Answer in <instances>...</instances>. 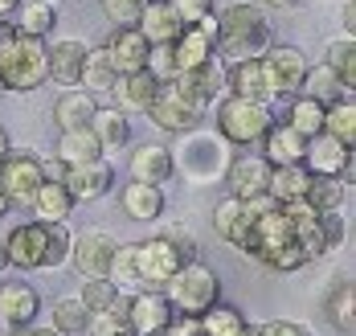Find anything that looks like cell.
Here are the masks:
<instances>
[{
	"mask_svg": "<svg viewBox=\"0 0 356 336\" xmlns=\"http://www.w3.org/2000/svg\"><path fill=\"white\" fill-rule=\"evenodd\" d=\"M213 17H217L213 49L225 66H229V62H246V58H262L266 45L275 41L270 13H266L262 4L234 0V4H225V8H217Z\"/></svg>",
	"mask_w": 356,
	"mask_h": 336,
	"instance_id": "obj_1",
	"label": "cell"
},
{
	"mask_svg": "<svg viewBox=\"0 0 356 336\" xmlns=\"http://www.w3.org/2000/svg\"><path fill=\"white\" fill-rule=\"evenodd\" d=\"M172 173H180L188 185H217L225 181V168L234 160V148L205 127H188L180 131L177 144H172Z\"/></svg>",
	"mask_w": 356,
	"mask_h": 336,
	"instance_id": "obj_2",
	"label": "cell"
},
{
	"mask_svg": "<svg viewBox=\"0 0 356 336\" xmlns=\"http://www.w3.org/2000/svg\"><path fill=\"white\" fill-rule=\"evenodd\" d=\"M217 107V136L229 148H250L266 136V127L275 123V103H258V99H238V95H221Z\"/></svg>",
	"mask_w": 356,
	"mask_h": 336,
	"instance_id": "obj_3",
	"label": "cell"
},
{
	"mask_svg": "<svg viewBox=\"0 0 356 336\" xmlns=\"http://www.w3.org/2000/svg\"><path fill=\"white\" fill-rule=\"evenodd\" d=\"M45 78H49V41L21 33L13 41V49L0 58V90L29 95Z\"/></svg>",
	"mask_w": 356,
	"mask_h": 336,
	"instance_id": "obj_4",
	"label": "cell"
},
{
	"mask_svg": "<svg viewBox=\"0 0 356 336\" xmlns=\"http://www.w3.org/2000/svg\"><path fill=\"white\" fill-rule=\"evenodd\" d=\"M164 296L168 303L184 312V316H201L205 307H213L217 299H221V283H217V271L213 266H205V262L188 259L177 266V275L164 283Z\"/></svg>",
	"mask_w": 356,
	"mask_h": 336,
	"instance_id": "obj_5",
	"label": "cell"
},
{
	"mask_svg": "<svg viewBox=\"0 0 356 336\" xmlns=\"http://www.w3.org/2000/svg\"><path fill=\"white\" fill-rule=\"evenodd\" d=\"M41 181L45 168L33 148H8L0 156V193L8 197V205H29Z\"/></svg>",
	"mask_w": 356,
	"mask_h": 336,
	"instance_id": "obj_6",
	"label": "cell"
},
{
	"mask_svg": "<svg viewBox=\"0 0 356 336\" xmlns=\"http://www.w3.org/2000/svg\"><path fill=\"white\" fill-rule=\"evenodd\" d=\"M115 246H119V238H115L111 230H99V225L78 230V234L70 238L74 271H78L82 279H107L111 259H115Z\"/></svg>",
	"mask_w": 356,
	"mask_h": 336,
	"instance_id": "obj_7",
	"label": "cell"
},
{
	"mask_svg": "<svg viewBox=\"0 0 356 336\" xmlns=\"http://www.w3.org/2000/svg\"><path fill=\"white\" fill-rule=\"evenodd\" d=\"M172 312H177V307L168 303V296H164V291H152V287L123 296V320H127L140 336H160L168 328Z\"/></svg>",
	"mask_w": 356,
	"mask_h": 336,
	"instance_id": "obj_8",
	"label": "cell"
},
{
	"mask_svg": "<svg viewBox=\"0 0 356 336\" xmlns=\"http://www.w3.org/2000/svg\"><path fill=\"white\" fill-rule=\"evenodd\" d=\"M303 168L312 177H348L353 173V144L336 140V136H307L303 144Z\"/></svg>",
	"mask_w": 356,
	"mask_h": 336,
	"instance_id": "obj_9",
	"label": "cell"
},
{
	"mask_svg": "<svg viewBox=\"0 0 356 336\" xmlns=\"http://www.w3.org/2000/svg\"><path fill=\"white\" fill-rule=\"evenodd\" d=\"M62 185L70 189L74 205L78 201H99V197H107L111 189H115V164H111L107 156L86 160V164H66Z\"/></svg>",
	"mask_w": 356,
	"mask_h": 336,
	"instance_id": "obj_10",
	"label": "cell"
},
{
	"mask_svg": "<svg viewBox=\"0 0 356 336\" xmlns=\"http://www.w3.org/2000/svg\"><path fill=\"white\" fill-rule=\"evenodd\" d=\"M136 259H140V275H143V287H152V291H164V283L177 275L180 250L164 238V234H156V238H147V242H136Z\"/></svg>",
	"mask_w": 356,
	"mask_h": 336,
	"instance_id": "obj_11",
	"label": "cell"
},
{
	"mask_svg": "<svg viewBox=\"0 0 356 336\" xmlns=\"http://www.w3.org/2000/svg\"><path fill=\"white\" fill-rule=\"evenodd\" d=\"M41 255H45V222H37V218L13 225L0 246V259L17 271H41Z\"/></svg>",
	"mask_w": 356,
	"mask_h": 336,
	"instance_id": "obj_12",
	"label": "cell"
},
{
	"mask_svg": "<svg viewBox=\"0 0 356 336\" xmlns=\"http://www.w3.org/2000/svg\"><path fill=\"white\" fill-rule=\"evenodd\" d=\"M262 66H266V78L275 86V95H299V82H303V70H307V58L299 45H266L262 54Z\"/></svg>",
	"mask_w": 356,
	"mask_h": 336,
	"instance_id": "obj_13",
	"label": "cell"
},
{
	"mask_svg": "<svg viewBox=\"0 0 356 336\" xmlns=\"http://www.w3.org/2000/svg\"><path fill=\"white\" fill-rule=\"evenodd\" d=\"M37 316H41L37 287H29V283H0V324L8 333H21V328L37 324Z\"/></svg>",
	"mask_w": 356,
	"mask_h": 336,
	"instance_id": "obj_14",
	"label": "cell"
},
{
	"mask_svg": "<svg viewBox=\"0 0 356 336\" xmlns=\"http://www.w3.org/2000/svg\"><path fill=\"white\" fill-rule=\"evenodd\" d=\"M225 95H238V99H258V103H275V86L266 78L262 58H246V62H229L225 66Z\"/></svg>",
	"mask_w": 356,
	"mask_h": 336,
	"instance_id": "obj_15",
	"label": "cell"
},
{
	"mask_svg": "<svg viewBox=\"0 0 356 336\" xmlns=\"http://www.w3.org/2000/svg\"><path fill=\"white\" fill-rule=\"evenodd\" d=\"M266 177H270V164L262 160V152H250V156H234L229 168H225V181H229V197L250 201L258 193H266Z\"/></svg>",
	"mask_w": 356,
	"mask_h": 336,
	"instance_id": "obj_16",
	"label": "cell"
},
{
	"mask_svg": "<svg viewBox=\"0 0 356 336\" xmlns=\"http://www.w3.org/2000/svg\"><path fill=\"white\" fill-rule=\"evenodd\" d=\"M136 29L147 38V45H172L177 33L184 29V21H180V13L168 0H147L140 21H136Z\"/></svg>",
	"mask_w": 356,
	"mask_h": 336,
	"instance_id": "obj_17",
	"label": "cell"
},
{
	"mask_svg": "<svg viewBox=\"0 0 356 336\" xmlns=\"http://www.w3.org/2000/svg\"><path fill=\"white\" fill-rule=\"evenodd\" d=\"M119 205H123V214H127L131 222H160L168 197H164V185L131 181V185H123V193H119Z\"/></svg>",
	"mask_w": 356,
	"mask_h": 336,
	"instance_id": "obj_18",
	"label": "cell"
},
{
	"mask_svg": "<svg viewBox=\"0 0 356 336\" xmlns=\"http://www.w3.org/2000/svg\"><path fill=\"white\" fill-rule=\"evenodd\" d=\"M86 49H90V41H82V38L49 41V78H54L58 86H78Z\"/></svg>",
	"mask_w": 356,
	"mask_h": 336,
	"instance_id": "obj_19",
	"label": "cell"
},
{
	"mask_svg": "<svg viewBox=\"0 0 356 336\" xmlns=\"http://www.w3.org/2000/svg\"><path fill=\"white\" fill-rule=\"evenodd\" d=\"M86 127L95 131V140H99V148H103L107 160L131 144V119L119 111V107H95V115H90Z\"/></svg>",
	"mask_w": 356,
	"mask_h": 336,
	"instance_id": "obj_20",
	"label": "cell"
},
{
	"mask_svg": "<svg viewBox=\"0 0 356 336\" xmlns=\"http://www.w3.org/2000/svg\"><path fill=\"white\" fill-rule=\"evenodd\" d=\"M156 90H160V82L147 74V70L119 74L115 78V86H111V95H115V103H119V111L123 115H143L147 111V103L156 99Z\"/></svg>",
	"mask_w": 356,
	"mask_h": 336,
	"instance_id": "obj_21",
	"label": "cell"
},
{
	"mask_svg": "<svg viewBox=\"0 0 356 336\" xmlns=\"http://www.w3.org/2000/svg\"><path fill=\"white\" fill-rule=\"evenodd\" d=\"M147 38H143L136 25H119L107 41V54L111 62H115V70L119 74H131V70H143V62H147Z\"/></svg>",
	"mask_w": 356,
	"mask_h": 336,
	"instance_id": "obj_22",
	"label": "cell"
},
{
	"mask_svg": "<svg viewBox=\"0 0 356 336\" xmlns=\"http://www.w3.org/2000/svg\"><path fill=\"white\" fill-rule=\"evenodd\" d=\"M258 144H262V160H266V164H303V144H307V140H303L286 119L283 123L275 119Z\"/></svg>",
	"mask_w": 356,
	"mask_h": 336,
	"instance_id": "obj_23",
	"label": "cell"
},
{
	"mask_svg": "<svg viewBox=\"0 0 356 336\" xmlns=\"http://www.w3.org/2000/svg\"><path fill=\"white\" fill-rule=\"evenodd\" d=\"M95 107H99V95H95V90H86V86H66V90L54 99V123H58L62 131L86 127L90 115H95Z\"/></svg>",
	"mask_w": 356,
	"mask_h": 336,
	"instance_id": "obj_24",
	"label": "cell"
},
{
	"mask_svg": "<svg viewBox=\"0 0 356 336\" xmlns=\"http://www.w3.org/2000/svg\"><path fill=\"white\" fill-rule=\"evenodd\" d=\"M143 115L152 119V127H156V131H168V136H180V131H188V127H197V123H201V115H193L184 103H177L164 86L156 90V99L147 103V111H143Z\"/></svg>",
	"mask_w": 356,
	"mask_h": 336,
	"instance_id": "obj_25",
	"label": "cell"
},
{
	"mask_svg": "<svg viewBox=\"0 0 356 336\" xmlns=\"http://www.w3.org/2000/svg\"><path fill=\"white\" fill-rule=\"evenodd\" d=\"M131 181H147V185L172 181V152L164 144H140L131 152Z\"/></svg>",
	"mask_w": 356,
	"mask_h": 336,
	"instance_id": "obj_26",
	"label": "cell"
},
{
	"mask_svg": "<svg viewBox=\"0 0 356 336\" xmlns=\"http://www.w3.org/2000/svg\"><path fill=\"white\" fill-rule=\"evenodd\" d=\"M29 209H33L37 222H66L74 214V197L62 181H41L33 201H29Z\"/></svg>",
	"mask_w": 356,
	"mask_h": 336,
	"instance_id": "obj_27",
	"label": "cell"
},
{
	"mask_svg": "<svg viewBox=\"0 0 356 336\" xmlns=\"http://www.w3.org/2000/svg\"><path fill=\"white\" fill-rule=\"evenodd\" d=\"M164 90H168L177 103H184L193 115H205L209 107H213V95H209V86H205L201 70H177V74L164 82Z\"/></svg>",
	"mask_w": 356,
	"mask_h": 336,
	"instance_id": "obj_28",
	"label": "cell"
},
{
	"mask_svg": "<svg viewBox=\"0 0 356 336\" xmlns=\"http://www.w3.org/2000/svg\"><path fill=\"white\" fill-rule=\"evenodd\" d=\"M307 181H312V173H307L303 164H270L266 193H270V201H279V205H291V201H303V193H307Z\"/></svg>",
	"mask_w": 356,
	"mask_h": 336,
	"instance_id": "obj_29",
	"label": "cell"
},
{
	"mask_svg": "<svg viewBox=\"0 0 356 336\" xmlns=\"http://www.w3.org/2000/svg\"><path fill=\"white\" fill-rule=\"evenodd\" d=\"M90 312L78 296H62L54 307H49V328L58 336H90Z\"/></svg>",
	"mask_w": 356,
	"mask_h": 336,
	"instance_id": "obj_30",
	"label": "cell"
},
{
	"mask_svg": "<svg viewBox=\"0 0 356 336\" xmlns=\"http://www.w3.org/2000/svg\"><path fill=\"white\" fill-rule=\"evenodd\" d=\"M13 13H17L13 25L29 38H49L54 25H58V4H49V0H21Z\"/></svg>",
	"mask_w": 356,
	"mask_h": 336,
	"instance_id": "obj_31",
	"label": "cell"
},
{
	"mask_svg": "<svg viewBox=\"0 0 356 336\" xmlns=\"http://www.w3.org/2000/svg\"><path fill=\"white\" fill-rule=\"evenodd\" d=\"M115 78H119V70H115V62H111L107 45H90V49H86V62H82V78H78V86L103 95V90L115 86Z\"/></svg>",
	"mask_w": 356,
	"mask_h": 336,
	"instance_id": "obj_32",
	"label": "cell"
},
{
	"mask_svg": "<svg viewBox=\"0 0 356 336\" xmlns=\"http://www.w3.org/2000/svg\"><path fill=\"white\" fill-rule=\"evenodd\" d=\"M107 279L123 291V296H131V291H143V275H140V259H136V242H119L115 246V259H111V271Z\"/></svg>",
	"mask_w": 356,
	"mask_h": 336,
	"instance_id": "obj_33",
	"label": "cell"
},
{
	"mask_svg": "<svg viewBox=\"0 0 356 336\" xmlns=\"http://www.w3.org/2000/svg\"><path fill=\"white\" fill-rule=\"evenodd\" d=\"M201 328H205V336H250V320L234 303H221L217 299L213 307L201 312Z\"/></svg>",
	"mask_w": 356,
	"mask_h": 336,
	"instance_id": "obj_34",
	"label": "cell"
},
{
	"mask_svg": "<svg viewBox=\"0 0 356 336\" xmlns=\"http://www.w3.org/2000/svg\"><path fill=\"white\" fill-rule=\"evenodd\" d=\"M323 62L336 70L340 86H344L348 95H356V38L353 33H340V38L327 41V58H323Z\"/></svg>",
	"mask_w": 356,
	"mask_h": 336,
	"instance_id": "obj_35",
	"label": "cell"
},
{
	"mask_svg": "<svg viewBox=\"0 0 356 336\" xmlns=\"http://www.w3.org/2000/svg\"><path fill=\"white\" fill-rule=\"evenodd\" d=\"M303 201H307L312 209H320V214L344 209V201H348V177H312Z\"/></svg>",
	"mask_w": 356,
	"mask_h": 336,
	"instance_id": "obj_36",
	"label": "cell"
},
{
	"mask_svg": "<svg viewBox=\"0 0 356 336\" xmlns=\"http://www.w3.org/2000/svg\"><path fill=\"white\" fill-rule=\"evenodd\" d=\"M54 156H58L62 164H86V160H99L103 148H99V140H95L90 127H70V131H62Z\"/></svg>",
	"mask_w": 356,
	"mask_h": 336,
	"instance_id": "obj_37",
	"label": "cell"
},
{
	"mask_svg": "<svg viewBox=\"0 0 356 336\" xmlns=\"http://www.w3.org/2000/svg\"><path fill=\"white\" fill-rule=\"evenodd\" d=\"M299 95H307V99H320L323 107H327L332 99H340V95H348V90L340 86V78H336V70H332L327 62H320V66H307V70H303V82H299Z\"/></svg>",
	"mask_w": 356,
	"mask_h": 336,
	"instance_id": "obj_38",
	"label": "cell"
},
{
	"mask_svg": "<svg viewBox=\"0 0 356 336\" xmlns=\"http://www.w3.org/2000/svg\"><path fill=\"white\" fill-rule=\"evenodd\" d=\"M323 131L336 136V140H344V144L356 140V103H353V95H340V99H332V103L323 107Z\"/></svg>",
	"mask_w": 356,
	"mask_h": 336,
	"instance_id": "obj_39",
	"label": "cell"
},
{
	"mask_svg": "<svg viewBox=\"0 0 356 336\" xmlns=\"http://www.w3.org/2000/svg\"><path fill=\"white\" fill-rule=\"evenodd\" d=\"M327 320H332L344 336H353V328H356V287H353V279H340V283L332 287V296H327Z\"/></svg>",
	"mask_w": 356,
	"mask_h": 336,
	"instance_id": "obj_40",
	"label": "cell"
},
{
	"mask_svg": "<svg viewBox=\"0 0 356 336\" xmlns=\"http://www.w3.org/2000/svg\"><path fill=\"white\" fill-rule=\"evenodd\" d=\"M213 230L221 242H229V246H238V238H242V230H246V205L238 201V197H225V201H217L213 209Z\"/></svg>",
	"mask_w": 356,
	"mask_h": 336,
	"instance_id": "obj_41",
	"label": "cell"
},
{
	"mask_svg": "<svg viewBox=\"0 0 356 336\" xmlns=\"http://www.w3.org/2000/svg\"><path fill=\"white\" fill-rule=\"evenodd\" d=\"M70 230L66 222H45V255H41V271H62L70 266Z\"/></svg>",
	"mask_w": 356,
	"mask_h": 336,
	"instance_id": "obj_42",
	"label": "cell"
},
{
	"mask_svg": "<svg viewBox=\"0 0 356 336\" xmlns=\"http://www.w3.org/2000/svg\"><path fill=\"white\" fill-rule=\"evenodd\" d=\"M286 123H291L303 140H307V136H320V131H323V103H320V99H307V95H295Z\"/></svg>",
	"mask_w": 356,
	"mask_h": 336,
	"instance_id": "obj_43",
	"label": "cell"
},
{
	"mask_svg": "<svg viewBox=\"0 0 356 336\" xmlns=\"http://www.w3.org/2000/svg\"><path fill=\"white\" fill-rule=\"evenodd\" d=\"M82 303H86V312L90 316H99V312H111V307H119V299H123V291L111 283V279H86L82 283Z\"/></svg>",
	"mask_w": 356,
	"mask_h": 336,
	"instance_id": "obj_44",
	"label": "cell"
},
{
	"mask_svg": "<svg viewBox=\"0 0 356 336\" xmlns=\"http://www.w3.org/2000/svg\"><path fill=\"white\" fill-rule=\"evenodd\" d=\"M143 70H147V74H152L156 82H160V86H164L168 78L177 74V58H172V45H152V49H147V62H143Z\"/></svg>",
	"mask_w": 356,
	"mask_h": 336,
	"instance_id": "obj_45",
	"label": "cell"
},
{
	"mask_svg": "<svg viewBox=\"0 0 356 336\" xmlns=\"http://www.w3.org/2000/svg\"><path fill=\"white\" fill-rule=\"evenodd\" d=\"M320 234H323V250H340L344 238H348V222H344V214H340V209L320 214Z\"/></svg>",
	"mask_w": 356,
	"mask_h": 336,
	"instance_id": "obj_46",
	"label": "cell"
},
{
	"mask_svg": "<svg viewBox=\"0 0 356 336\" xmlns=\"http://www.w3.org/2000/svg\"><path fill=\"white\" fill-rule=\"evenodd\" d=\"M99 4H103V13H107L115 25H136L147 0H99Z\"/></svg>",
	"mask_w": 356,
	"mask_h": 336,
	"instance_id": "obj_47",
	"label": "cell"
},
{
	"mask_svg": "<svg viewBox=\"0 0 356 336\" xmlns=\"http://www.w3.org/2000/svg\"><path fill=\"white\" fill-rule=\"evenodd\" d=\"M254 336H316L307 324H295V320H266V324H254Z\"/></svg>",
	"mask_w": 356,
	"mask_h": 336,
	"instance_id": "obj_48",
	"label": "cell"
},
{
	"mask_svg": "<svg viewBox=\"0 0 356 336\" xmlns=\"http://www.w3.org/2000/svg\"><path fill=\"white\" fill-rule=\"evenodd\" d=\"M160 336H205V328H201V316H184V312H172L168 328H164Z\"/></svg>",
	"mask_w": 356,
	"mask_h": 336,
	"instance_id": "obj_49",
	"label": "cell"
},
{
	"mask_svg": "<svg viewBox=\"0 0 356 336\" xmlns=\"http://www.w3.org/2000/svg\"><path fill=\"white\" fill-rule=\"evenodd\" d=\"M164 238H168V242H172V246L180 250V259H184V262L197 259V238H193L184 225H168V230H164Z\"/></svg>",
	"mask_w": 356,
	"mask_h": 336,
	"instance_id": "obj_50",
	"label": "cell"
},
{
	"mask_svg": "<svg viewBox=\"0 0 356 336\" xmlns=\"http://www.w3.org/2000/svg\"><path fill=\"white\" fill-rule=\"evenodd\" d=\"M168 4L180 13L184 25H193V21H201L205 13H213V0H168Z\"/></svg>",
	"mask_w": 356,
	"mask_h": 336,
	"instance_id": "obj_51",
	"label": "cell"
},
{
	"mask_svg": "<svg viewBox=\"0 0 356 336\" xmlns=\"http://www.w3.org/2000/svg\"><path fill=\"white\" fill-rule=\"evenodd\" d=\"M17 38H21V29H17V25H13L8 17H0V58H4L8 49H13V41H17Z\"/></svg>",
	"mask_w": 356,
	"mask_h": 336,
	"instance_id": "obj_52",
	"label": "cell"
},
{
	"mask_svg": "<svg viewBox=\"0 0 356 336\" xmlns=\"http://www.w3.org/2000/svg\"><path fill=\"white\" fill-rule=\"evenodd\" d=\"M303 0H262V8H279V13H295Z\"/></svg>",
	"mask_w": 356,
	"mask_h": 336,
	"instance_id": "obj_53",
	"label": "cell"
},
{
	"mask_svg": "<svg viewBox=\"0 0 356 336\" xmlns=\"http://www.w3.org/2000/svg\"><path fill=\"white\" fill-rule=\"evenodd\" d=\"M8 336H58V333H54V328H33V324H29V328H21V333H8Z\"/></svg>",
	"mask_w": 356,
	"mask_h": 336,
	"instance_id": "obj_54",
	"label": "cell"
},
{
	"mask_svg": "<svg viewBox=\"0 0 356 336\" xmlns=\"http://www.w3.org/2000/svg\"><path fill=\"white\" fill-rule=\"evenodd\" d=\"M17 4H21V0H0V17H8V13H13Z\"/></svg>",
	"mask_w": 356,
	"mask_h": 336,
	"instance_id": "obj_55",
	"label": "cell"
},
{
	"mask_svg": "<svg viewBox=\"0 0 356 336\" xmlns=\"http://www.w3.org/2000/svg\"><path fill=\"white\" fill-rule=\"evenodd\" d=\"M4 152H8V131L0 127V156H4Z\"/></svg>",
	"mask_w": 356,
	"mask_h": 336,
	"instance_id": "obj_56",
	"label": "cell"
},
{
	"mask_svg": "<svg viewBox=\"0 0 356 336\" xmlns=\"http://www.w3.org/2000/svg\"><path fill=\"white\" fill-rule=\"evenodd\" d=\"M4 214H8V197L0 193V218H4Z\"/></svg>",
	"mask_w": 356,
	"mask_h": 336,
	"instance_id": "obj_57",
	"label": "cell"
},
{
	"mask_svg": "<svg viewBox=\"0 0 356 336\" xmlns=\"http://www.w3.org/2000/svg\"><path fill=\"white\" fill-rule=\"evenodd\" d=\"M49 4H58V0H49Z\"/></svg>",
	"mask_w": 356,
	"mask_h": 336,
	"instance_id": "obj_58",
	"label": "cell"
},
{
	"mask_svg": "<svg viewBox=\"0 0 356 336\" xmlns=\"http://www.w3.org/2000/svg\"><path fill=\"white\" fill-rule=\"evenodd\" d=\"M0 266H4V259H0Z\"/></svg>",
	"mask_w": 356,
	"mask_h": 336,
	"instance_id": "obj_59",
	"label": "cell"
}]
</instances>
